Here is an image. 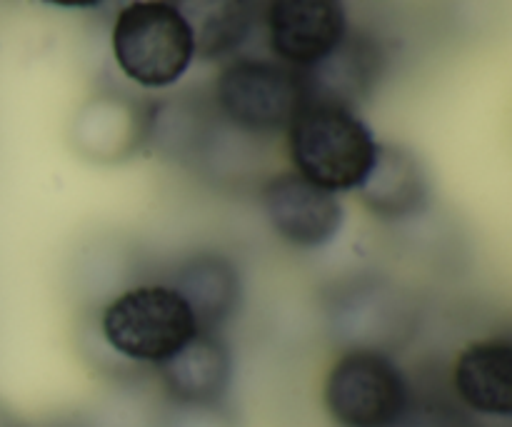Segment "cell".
Returning <instances> with one entry per match:
<instances>
[{
	"label": "cell",
	"instance_id": "cell-1",
	"mask_svg": "<svg viewBox=\"0 0 512 427\" xmlns=\"http://www.w3.org/2000/svg\"><path fill=\"white\" fill-rule=\"evenodd\" d=\"M283 135L290 170L335 195H355L380 148L358 110L330 100H308Z\"/></svg>",
	"mask_w": 512,
	"mask_h": 427
},
{
	"label": "cell",
	"instance_id": "cell-2",
	"mask_svg": "<svg viewBox=\"0 0 512 427\" xmlns=\"http://www.w3.org/2000/svg\"><path fill=\"white\" fill-rule=\"evenodd\" d=\"M95 323L105 348L150 368L165 363L200 330L190 305L163 280L133 283L110 295Z\"/></svg>",
	"mask_w": 512,
	"mask_h": 427
},
{
	"label": "cell",
	"instance_id": "cell-3",
	"mask_svg": "<svg viewBox=\"0 0 512 427\" xmlns=\"http://www.w3.org/2000/svg\"><path fill=\"white\" fill-rule=\"evenodd\" d=\"M110 50L120 73L145 90L178 85L195 53L193 28L170 0H130L115 13Z\"/></svg>",
	"mask_w": 512,
	"mask_h": 427
},
{
	"label": "cell",
	"instance_id": "cell-4",
	"mask_svg": "<svg viewBox=\"0 0 512 427\" xmlns=\"http://www.w3.org/2000/svg\"><path fill=\"white\" fill-rule=\"evenodd\" d=\"M418 320L415 293L390 275L355 273L330 285L325 295V323L343 350L390 353L413 338Z\"/></svg>",
	"mask_w": 512,
	"mask_h": 427
},
{
	"label": "cell",
	"instance_id": "cell-5",
	"mask_svg": "<svg viewBox=\"0 0 512 427\" xmlns=\"http://www.w3.org/2000/svg\"><path fill=\"white\" fill-rule=\"evenodd\" d=\"M220 118L253 138L285 133L290 120L308 103L303 70L275 58H233L220 68L213 85Z\"/></svg>",
	"mask_w": 512,
	"mask_h": 427
},
{
	"label": "cell",
	"instance_id": "cell-6",
	"mask_svg": "<svg viewBox=\"0 0 512 427\" xmlns=\"http://www.w3.org/2000/svg\"><path fill=\"white\" fill-rule=\"evenodd\" d=\"M410 398L408 375L383 350H343L323 380L325 413L338 427H393Z\"/></svg>",
	"mask_w": 512,
	"mask_h": 427
},
{
	"label": "cell",
	"instance_id": "cell-7",
	"mask_svg": "<svg viewBox=\"0 0 512 427\" xmlns=\"http://www.w3.org/2000/svg\"><path fill=\"white\" fill-rule=\"evenodd\" d=\"M258 208L270 235L293 253L328 250L343 235L348 220L340 195L308 183L290 168L260 183Z\"/></svg>",
	"mask_w": 512,
	"mask_h": 427
},
{
	"label": "cell",
	"instance_id": "cell-8",
	"mask_svg": "<svg viewBox=\"0 0 512 427\" xmlns=\"http://www.w3.org/2000/svg\"><path fill=\"white\" fill-rule=\"evenodd\" d=\"M158 280L190 305L198 328L208 333H223L245 305L243 268L225 250H188L170 260Z\"/></svg>",
	"mask_w": 512,
	"mask_h": 427
},
{
	"label": "cell",
	"instance_id": "cell-9",
	"mask_svg": "<svg viewBox=\"0 0 512 427\" xmlns=\"http://www.w3.org/2000/svg\"><path fill=\"white\" fill-rule=\"evenodd\" d=\"M350 30L345 0H268L265 33L275 60L310 70L328 58Z\"/></svg>",
	"mask_w": 512,
	"mask_h": 427
},
{
	"label": "cell",
	"instance_id": "cell-10",
	"mask_svg": "<svg viewBox=\"0 0 512 427\" xmlns=\"http://www.w3.org/2000/svg\"><path fill=\"white\" fill-rule=\"evenodd\" d=\"M360 208L378 223L400 228L423 220L433 210L435 188L430 170L410 148L380 143L365 183L355 190Z\"/></svg>",
	"mask_w": 512,
	"mask_h": 427
},
{
	"label": "cell",
	"instance_id": "cell-11",
	"mask_svg": "<svg viewBox=\"0 0 512 427\" xmlns=\"http://www.w3.org/2000/svg\"><path fill=\"white\" fill-rule=\"evenodd\" d=\"M155 370L168 403L220 405L233 388L235 358L223 333L198 330Z\"/></svg>",
	"mask_w": 512,
	"mask_h": 427
},
{
	"label": "cell",
	"instance_id": "cell-12",
	"mask_svg": "<svg viewBox=\"0 0 512 427\" xmlns=\"http://www.w3.org/2000/svg\"><path fill=\"white\" fill-rule=\"evenodd\" d=\"M450 388L468 413L508 420L512 415L510 335H488L460 348L450 368Z\"/></svg>",
	"mask_w": 512,
	"mask_h": 427
},
{
	"label": "cell",
	"instance_id": "cell-13",
	"mask_svg": "<svg viewBox=\"0 0 512 427\" xmlns=\"http://www.w3.org/2000/svg\"><path fill=\"white\" fill-rule=\"evenodd\" d=\"M383 63V50L373 38L348 30L343 43L328 58L303 70L308 100H330L358 108V103H363L378 85Z\"/></svg>",
	"mask_w": 512,
	"mask_h": 427
},
{
	"label": "cell",
	"instance_id": "cell-14",
	"mask_svg": "<svg viewBox=\"0 0 512 427\" xmlns=\"http://www.w3.org/2000/svg\"><path fill=\"white\" fill-rule=\"evenodd\" d=\"M193 28L195 53L203 60L235 53L250 35L258 0H170Z\"/></svg>",
	"mask_w": 512,
	"mask_h": 427
},
{
	"label": "cell",
	"instance_id": "cell-15",
	"mask_svg": "<svg viewBox=\"0 0 512 427\" xmlns=\"http://www.w3.org/2000/svg\"><path fill=\"white\" fill-rule=\"evenodd\" d=\"M393 427H480L458 400L443 395H415Z\"/></svg>",
	"mask_w": 512,
	"mask_h": 427
},
{
	"label": "cell",
	"instance_id": "cell-16",
	"mask_svg": "<svg viewBox=\"0 0 512 427\" xmlns=\"http://www.w3.org/2000/svg\"><path fill=\"white\" fill-rule=\"evenodd\" d=\"M158 427H238L225 403L220 405H175L165 410Z\"/></svg>",
	"mask_w": 512,
	"mask_h": 427
},
{
	"label": "cell",
	"instance_id": "cell-17",
	"mask_svg": "<svg viewBox=\"0 0 512 427\" xmlns=\"http://www.w3.org/2000/svg\"><path fill=\"white\" fill-rule=\"evenodd\" d=\"M45 5H53V8H63V10H93L100 8L108 0H40Z\"/></svg>",
	"mask_w": 512,
	"mask_h": 427
}]
</instances>
